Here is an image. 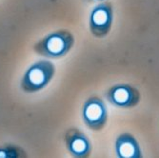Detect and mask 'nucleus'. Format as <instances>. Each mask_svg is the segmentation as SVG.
<instances>
[{"label": "nucleus", "mask_w": 159, "mask_h": 158, "mask_svg": "<svg viewBox=\"0 0 159 158\" xmlns=\"http://www.w3.org/2000/svg\"><path fill=\"white\" fill-rule=\"evenodd\" d=\"M75 43V36L70 31L56 30L39 39L34 45V51L48 59H60L70 52Z\"/></svg>", "instance_id": "nucleus-1"}, {"label": "nucleus", "mask_w": 159, "mask_h": 158, "mask_svg": "<svg viewBox=\"0 0 159 158\" xmlns=\"http://www.w3.org/2000/svg\"><path fill=\"white\" fill-rule=\"evenodd\" d=\"M55 70V65L50 60L42 59L34 62L27 69L21 78V91L25 93H35L42 91L53 79Z\"/></svg>", "instance_id": "nucleus-2"}, {"label": "nucleus", "mask_w": 159, "mask_h": 158, "mask_svg": "<svg viewBox=\"0 0 159 158\" xmlns=\"http://www.w3.org/2000/svg\"><path fill=\"white\" fill-rule=\"evenodd\" d=\"M82 120L86 127L93 132L103 130L108 122V109L99 96L93 95L82 106Z\"/></svg>", "instance_id": "nucleus-3"}, {"label": "nucleus", "mask_w": 159, "mask_h": 158, "mask_svg": "<svg viewBox=\"0 0 159 158\" xmlns=\"http://www.w3.org/2000/svg\"><path fill=\"white\" fill-rule=\"evenodd\" d=\"M113 23V8L109 2L96 5L90 13L89 28L92 34L103 38L109 34Z\"/></svg>", "instance_id": "nucleus-4"}, {"label": "nucleus", "mask_w": 159, "mask_h": 158, "mask_svg": "<svg viewBox=\"0 0 159 158\" xmlns=\"http://www.w3.org/2000/svg\"><path fill=\"white\" fill-rule=\"evenodd\" d=\"M105 96L109 103L121 109H132L140 102L138 89L131 84H115L107 91Z\"/></svg>", "instance_id": "nucleus-5"}, {"label": "nucleus", "mask_w": 159, "mask_h": 158, "mask_svg": "<svg viewBox=\"0 0 159 158\" xmlns=\"http://www.w3.org/2000/svg\"><path fill=\"white\" fill-rule=\"evenodd\" d=\"M65 145L69 153L75 158L89 157L93 151L90 138L78 128H70L65 133Z\"/></svg>", "instance_id": "nucleus-6"}, {"label": "nucleus", "mask_w": 159, "mask_h": 158, "mask_svg": "<svg viewBox=\"0 0 159 158\" xmlns=\"http://www.w3.org/2000/svg\"><path fill=\"white\" fill-rule=\"evenodd\" d=\"M115 153L118 158H141L142 151L136 138L129 133H121L114 143Z\"/></svg>", "instance_id": "nucleus-7"}, {"label": "nucleus", "mask_w": 159, "mask_h": 158, "mask_svg": "<svg viewBox=\"0 0 159 158\" xmlns=\"http://www.w3.org/2000/svg\"><path fill=\"white\" fill-rule=\"evenodd\" d=\"M26 151L18 145L3 144L0 145V158H26Z\"/></svg>", "instance_id": "nucleus-8"}, {"label": "nucleus", "mask_w": 159, "mask_h": 158, "mask_svg": "<svg viewBox=\"0 0 159 158\" xmlns=\"http://www.w3.org/2000/svg\"><path fill=\"white\" fill-rule=\"evenodd\" d=\"M88 1H104V0H88Z\"/></svg>", "instance_id": "nucleus-9"}]
</instances>
